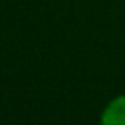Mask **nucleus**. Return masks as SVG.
Returning a JSON list of instances; mask_svg holds the SVG:
<instances>
[{
    "label": "nucleus",
    "mask_w": 125,
    "mask_h": 125,
    "mask_svg": "<svg viewBox=\"0 0 125 125\" xmlns=\"http://www.w3.org/2000/svg\"><path fill=\"white\" fill-rule=\"evenodd\" d=\"M100 125H125V94L111 98L100 113Z\"/></svg>",
    "instance_id": "obj_1"
}]
</instances>
